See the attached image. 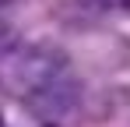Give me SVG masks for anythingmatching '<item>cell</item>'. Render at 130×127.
Returning <instances> with one entry per match:
<instances>
[{"instance_id": "1", "label": "cell", "mask_w": 130, "mask_h": 127, "mask_svg": "<svg viewBox=\"0 0 130 127\" xmlns=\"http://www.w3.org/2000/svg\"><path fill=\"white\" fill-rule=\"evenodd\" d=\"M11 85L21 95V103L39 117H63L77 106V95H81V85L74 78V64L56 46L21 49L11 60Z\"/></svg>"}, {"instance_id": "2", "label": "cell", "mask_w": 130, "mask_h": 127, "mask_svg": "<svg viewBox=\"0 0 130 127\" xmlns=\"http://www.w3.org/2000/svg\"><path fill=\"white\" fill-rule=\"evenodd\" d=\"M95 11H106V14H130V0H91Z\"/></svg>"}, {"instance_id": "3", "label": "cell", "mask_w": 130, "mask_h": 127, "mask_svg": "<svg viewBox=\"0 0 130 127\" xmlns=\"http://www.w3.org/2000/svg\"><path fill=\"white\" fill-rule=\"evenodd\" d=\"M7 7H11V0H0V14H4V11H7Z\"/></svg>"}]
</instances>
